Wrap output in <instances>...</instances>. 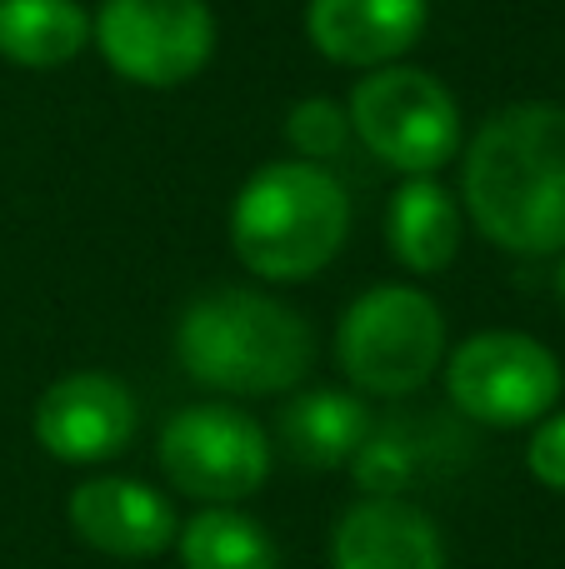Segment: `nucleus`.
<instances>
[{
    "label": "nucleus",
    "mask_w": 565,
    "mask_h": 569,
    "mask_svg": "<svg viewBox=\"0 0 565 569\" xmlns=\"http://www.w3.org/2000/svg\"><path fill=\"white\" fill-rule=\"evenodd\" d=\"M286 140H290V150H296V160H310V166L336 160L350 140L346 106H336V100H326V96L296 100V106L286 110Z\"/></svg>",
    "instance_id": "nucleus-18"
},
{
    "label": "nucleus",
    "mask_w": 565,
    "mask_h": 569,
    "mask_svg": "<svg viewBox=\"0 0 565 569\" xmlns=\"http://www.w3.org/2000/svg\"><path fill=\"white\" fill-rule=\"evenodd\" d=\"M350 196L326 166L270 160L230 200V250L256 280H310L346 250Z\"/></svg>",
    "instance_id": "nucleus-3"
},
{
    "label": "nucleus",
    "mask_w": 565,
    "mask_h": 569,
    "mask_svg": "<svg viewBox=\"0 0 565 569\" xmlns=\"http://www.w3.org/2000/svg\"><path fill=\"white\" fill-rule=\"evenodd\" d=\"M370 405L356 390H336V385H316V390H296L276 415V435L286 455L306 470H340L356 460V450L370 435Z\"/></svg>",
    "instance_id": "nucleus-15"
},
{
    "label": "nucleus",
    "mask_w": 565,
    "mask_h": 569,
    "mask_svg": "<svg viewBox=\"0 0 565 569\" xmlns=\"http://www.w3.org/2000/svg\"><path fill=\"white\" fill-rule=\"evenodd\" d=\"M526 470L536 475V485L565 495V410H551L546 420H536V435L526 445Z\"/></svg>",
    "instance_id": "nucleus-19"
},
{
    "label": "nucleus",
    "mask_w": 565,
    "mask_h": 569,
    "mask_svg": "<svg viewBox=\"0 0 565 569\" xmlns=\"http://www.w3.org/2000/svg\"><path fill=\"white\" fill-rule=\"evenodd\" d=\"M350 136L400 176H436L460 150V106L420 66H380L350 86Z\"/></svg>",
    "instance_id": "nucleus-5"
},
{
    "label": "nucleus",
    "mask_w": 565,
    "mask_h": 569,
    "mask_svg": "<svg viewBox=\"0 0 565 569\" xmlns=\"http://www.w3.org/2000/svg\"><path fill=\"white\" fill-rule=\"evenodd\" d=\"M176 360L196 385L240 400L286 395L316 365V330L300 310L250 284H216L176 320Z\"/></svg>",
    "instance_id": "nucleus-2"
},
{
    "label": "nucleus",
    "mask_w": 565,
    "mask_h": 569,
    "mask_svg": "<svg viewBox=\"0 0 565 569\" xmlns=\"http://www.w3.org/2000/svg\"><path fill=\"white\" fill-rule=\"evenodd\" d=\"M90 46L130 86L176 90L216 56V10L206 0H100Z\"/></svg>",
    "instance_id": "nucleus-7"
},
{
    "label": "nucleus",
    "mask_w": 565,
    "mask_h": 569,
    "mask_svg": "<svg viewBox=\"0 0 565 569\" xmlns=\"http://www.w3.org/2000/svg\"><path fill=\"white\" fill-rule=\"evenodd\" d=\"M466 240V210L436 176H406L386 200V246L410 276H440Z\"/></svg>",
    "instance_id": "nucleus-14"
},
{
    "label": "nucleus",
    "mask_w": 565,
    "mask_h": 569,
    "mask_svg": "<svg viewBox=\"0 0 565 569\" xmlns=\"http://www.w3.org/2000/svg\"><path fill=\"white\" fill-rule=\"evenodd\" d=\"M66 520L80 545L110 560H156L180 535L176 505L156 485L126 475H96L76 485L66 500Z\"/></svg>",
    "instance_id": "nucleus-10"
},
{
    "label": "nucleus",
    "mask_w": 565,
    "mask_h": 569,
    "mask_svg": "<svg viewBox=\"0 0 565 569\" xmlns=\"http://www.w3.org/2000/svg\"><path fill=\"white\" fill-rule=\"evenodd\" d=\"M156 460L180 495L200 505H240L266 490L276 470V445L256 415L220 400L180 405L156 440Z\"/></svg>",
    "instance_id": "nucleus-6"
},
{
    "label": "nucleus",
    "mask_w": 565,
    "mask_h": 569,
    "mask_svg": "<svg viewBox=\"0 0 565 569\" xmlns=\"http://www.w3.org/2000/svg\"><path fill=\"white\" fill-rule=\"evenodd\" d=\"M430 20V0H306V40L346 70L396 66Z\"/></svg>",
    "instance_id": "nucleus-12"
},
{
    "label": "nucleus",
    "mask_w": 565,
    "mask_h": 569,
    "mask_svg": "<svg viewBox=\"0 0 565 569\" xmlns=\"http://www.w3.org/2000/svg\"><path fill=\"white\" fill-rule=\"evenodd\" d=\"M36 445L60 465H106L130 450L140 430V405L126 380L106 370L60 375L36 400Z\"/></svg>",
    "instance_id": "nucleus-9"
},
{
    "label": "nucleus",
    "mask_w": 565,
    "mask_h": 569,
    "mask_svg": "<svg viewBox=\"0 0 565 569\" xmlns=\"http://www.w3.org/2000/svg\"><path fill=\"white\" fill-rule=\"evenodd\" d=\"M180 569H280V545L236 505H200L176 535Z\"/></svg>",
    "instance_id": "nucleus-17"
},
{
    "label": "nucleus",
    "mask_w": 565,
    "mask_h": 569,
    "mask_svg": "<svg viewBox=\"0 0 565 569\" xmlns=\"http://www.w3.org/2000/svg\"><path fill=\"white\" fill-rule=\"evenodd\" d=\"M336 365L356 395L406 400L446 365V315L416 284H370L336 325Z\"/></svg>",
    "instance_id": "nucleus-4"
},
{
    "label": "nucleus",
    "mask_w": 565,
    "mask_h": 569,
    "mask_svg": "<svg viewBox=\"0 0 565 569\" xmlns=\"http://www.w3.org/2000/svg\"><path fill=\"white\" fill-rule=\"evenodd\" d=\"M90 46L80 0H0V56L20 70L70 66Z\"/></svg>",
    "instance_id": "nucleus-16"
},
{
    "label": "nucleus",
    "mask_w": 565,
    "mask_h": 569,
    "mask_svg": "<svg viewBox=\"0 0 565 569\" xmlns=\"http://www.w3.org/2000/svg\"><path fill=\"white\" fill-rule=\"evenodd\" d=\"M556 295H561V305H565V250H561V266H556Z\"/></svg>",
    "instance_id": "nucleus-20"
},
{
    "label": "nucleus",
    "mask_w": 565,
    "mask_h": 569,
    "mask_svg": "<svg viewBox=\"0 0 565 569\" xmlns=\"http://www.w3.org/2000/svg\"><path fill=\"white\" fill-rule=\"evenodd\" d=\"M330 569H446V540L416 500L360 495L330 530Z\"/></svg>",
    "instance_id": "nucleus-13"
},
{
    "label": "nucleus",
    "mask_w": 565,
    "mask_h": 569,
    "mask_svg": "<svg viewBox=\"0 0 565 569\" xmlns=\"http://www.w3.org/2000/svg\"><path fill=\"white\" fill-rule=\"evenodd\" d=\"M446 400L460 420L521 430L556 410L561 360L521 330H480L446 355Z\"/></svg>",
    "instance_id": "nucleus-8"
},
{
    "label": "nucleus",
    "mask_w": 565,
    "mask_h": 569,
    "mask_svg": "<svg viewBox=\"0 0 565 569\" xmlns=\"http://www.w3.org/2000/svg\"><path fill=\"white\" fill-rule=\"evenodd\" d=\"M470 440L440 415H390L370 420L366 445L350 460L360 495H396L410 500L416 490L446 485L466 465Z\"/></svg>",
    "instance_id": "nucleus-11"
},
{
    "label": "nucleus",
    "mask_w": 565,
    "mask_h": 569,
    "mask_svg": "<svg viewBox=\"0 0 565 569\" xmlns=\"http://www.w3.org/2000/svg\"><path fill=\"white\" fill-rule=\"evenodd\" d=\"M460 210L506 256L565 250V106L521 100L470 136Z\"/></svg>",
    "instance_id": "nucleus-1"
}]
</instances>
